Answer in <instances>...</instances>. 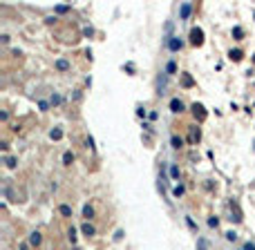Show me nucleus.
Instances as JSON below:
<instances>
[{
    "label": "nucleus",
    "mask_w": 255,
    "mask_h": 250,
    "mask_svg": "<svg viewBox=\"0 0 255 250\" xmlns=\"http://www.w3.org/2000/svg\"><path fill=\"white\" fill-rule=\"evenodd\" d=\"M29 243L38 246V243H41V235H38V232H31V237H29Z\"/></svg>",
    "instance_id": "5"
},
{
    "label": "nucleus",
    "mask_w": 255,
    "mask_h": 250,
    "mask_svg": "<svg viewBox=\"0 0 255 250\" xmlns=\"http://www.w3.org/2000/svg\"><path fill=\"white\" fill-rule=\"evenodd\" d=\"M166 72H168V74H175V72H177V67H175V63H172V60H170L168 65H166Z\"/></svg>",
    "instance_id": "10"
},
{
    "label": "nucleus",
    "mask_w": 255,
    "mask_h": 250,
    "mask_svg": "<svg viewBox=\"0 0 255 250\" xmlns=\"http://www.w3.org/2000/svg\"><path fill=\"white\" fill-rule=\"evenodd\" d=\"M190 36H193V43H195V45L201 43V29H193V31H190Z\"/></svg>",
    "instance_id": "4"
},
{
    "label": "nucleus",
    "mask_w": 255,
    "mask_h": 250,
    "mask_svg": "<svg viewBox=\"0 0 255 250\" xmlns=\"http://www.w3.org/2000/svg\"><path fill=\"white\" fill-rule=\"evenodd\" d=\"M67 9H70V7H67V5H61V7H56V11H58V14H65Z\"/></svg>",
    "instance_id": "16"
},
{
    "label": "nucleus",
    "mask_w": 255,
    "mask_h": 250,
    "mask_svg": "<svg viewBox=\"0 0 255 250\" xmlns=\"http://www.w3.org/2000/svg\"><path fill=\"white\" fill-rule=\"evenodd\" d=\"M170 110H172V112H181V110H184V103H181L179 98H172V100H170Z\"/></svg>",
    "instance_id": "2"
},
{
    "label": "nucleus",
    "mask_w": 255,
    "mask_h": 250,
    "mask_svg": "<svg viewBox=\"0 0 255 250\" xmlns=\"http://www.w3.org/2000/svg\"><path fill=\"white\" fill-rule=\"evenodd\" d=\"M226 239H228V241H235V239H237V235H235V232H226Z\"/></svg>",
    "instance_id": "15"
},
{
    "label": "nucleus",
    "mask_w": 255,
    "mask_h": 250,
    "mask_svg": "<svg viewBox=\"0 0 255 250\" xmlns=\"http://www.w3.org/2000/svg\"><path fill=\"white\" fill-rule=\"evenodd\" d=\"M170 174H172V179H177V176H179V168H177V165L170 168Z\"/></svg>",
    "instance_id": "12"
},
{
    "label": "nucleus",
    "mask_w": 255,
    "mask_h": 250,
    "mask_svg": "<svg viewBox=\"0 0 255 250\" xmlns=\"http://www.w3.org/2000/svg\"><path fill=\"white\" fill-rule=\"evenodd\" d=\"M190 9H193V5H190V2H184V5H181V9H179V16H181V18H188V16H190Z\"/></svg>",
    "instance_id": "1"
},
{
    "label": "nucleus",
    "mask_w": 255,
    "mask_h": 250,
    "mask_svg": "<svg viewBox=\"0 0 255 250\" xmlns=\"http://www.w3.org/2000/svg\"><path fill=\"white\" fill-rule=\"evenodd\" d=\"M83 232H85L87 237H92V235H94V228H92L90 223H85V225H83Z\"/></svg>",
    "instance_id": "9"
},
{
    "label": "nucleus",
    "mask_w": 255,
    "mask_h": 250,
    "mask_svg": "<svg viewBox=\"0 0 255 250\" xmlns=\"http://www.w3.org/2000/svg\"><path fill=\"white\" fill-rule=\"evenodd\" d=\"M51 139H61V130H54V132H51Z\"/></svg>",
    "instance_id": "18"
},
{
    "label": "nucleus",
    "mask_w": 255,
    "mask_h": 250,
    "mask_svg": "<svg viewBox=\"0 0 255 250\" xmlns=\"http://www.w3.org/2000/svg\"><path fill=\"white\" fill-rule=\"evenodd\" d=\"M168 47H170L172 51L181 49V40H179V38H170V40H168Z\"/></svg>",
    "instance_id": "3"
},
{
    "label": "nucleus",
    "mask_w": 255,
    "mask_h": 250,
    "mask_svg": "<svg viewBox=\"0 0 255 250\" xmlns=\"http://www.w3.org/2000/svg\"><path fill=\"white\" fill-rule=\"evenodd\" d=\"M61 215L63 217H72V208L70 205H61Z\"/></svg>",
    "instance_id": "6"
},
{
    "label": "nucleus",
    "mask_w": 255,
    "mask_h": 250,
    "mask_svg": "<svg viewBox=\"0 0 255 250\" xmlns=\"http://www.w3.org/2000/svg\"><path fill=\"white\" fill-rule=\"evenodd\" d=\"M181 143H184V141L179 139V136H172V145H175V147H181Z\"/></svg>",
    "instance_id": "11"
},
{
    "label": "nucleus",
    "mask_w": 255,
    "mask_h": 250,
    "mask_svg": "<svg viewBox=\"0 0 255 250\" xmlns=\"http://www.w3.org/2000/svg\"><path fill=\"white\" fill-rule=\"evenodd\" d=\"M244 250H255V243H251V241H248V243L244 246Z\"/></svg>",
    "instance_id": "19"
},
{
    "label": "nucleus",
    "mask_w": 255,
    "mask_h": 250,
    "mask_svg": "<svg viewBox=\"0 0 255 250\" xmlns=\"http://www.w3.org/2000/svg\"><path fill=\"white\" fill-rule=\"evenodd\" d=\"M197 248L199 250H208V241H206V239H197Z\"/></svg>",
    "instance_id": "7"
},
{
    "label": "nucleus",
    "mask_w": 255,
    "mask_h": 250,
    "mask_svg": "<svg viewBox=\"0 0 255 250\" xmlns=\"http://www.w3.org/2000/svg\"><path fill=\"white\" fill-rule=\"evenodd\" d=\"M83 215H85L87 219H90V217H94V210H92V205H85V208H83Z\"/></svg>",
    "instance_id": "8"
},
{
    "label": "nucleus",
    "mask_w": 255,
    "mask_h": 250,
    "mask_svg": "<svg viewBox=\"0 0 255 250\" xmlns=\"http://www.w3.org/2000/svg\"><path fill=\"white\" fill-rule=\"evenodd\" d=\"M175 194H177V197L184 194V188H181V185H177V188H175Z\"/></svg>",
    "instance_id": "17"
},
{
    "label": "nucleus",
    "mask_w": 255,
    "mask_h": 250,
    "mask_svg": "<svg viewBox=\"0 0 255 250\" xmlns=\"http://www.w3.org/2000/svg\"><path fill=\"white\" fill-rule=\"evenodd\" d=\"M56 65H58V69H67V60H58Z\"/></svg>",
    "instance_id": "14"
},
{
    "label": "nucleus",
    "mask_w": 255,
    "mask_h": 250,
    "mask_svg": "<svg viewBox=\"0 0 255 250\" xmlns=\"http://www.w3.org/2000/svg\"><path fill=\"white\" fill-rule=\"evenodd\" d=\"M63 161H65V165H70V163H72V161H74V156H72V154H70V152H67V154H65V156H63Z\"/></svg>",
    "instance_id": "13"
},
{
    "label": "nucleus",
    "mask_w": 255,
    "mask_h": 250,
    "mask_svg": "<svg viewBox=\"0 0 255 250\" xmlns=\"http://www.w3.org/2000/svg\"><path fill=\"white\" fill-rule=\"evenodd\" d=\"M20 250H27V246H20Z\"/></svg>",
    "instance_id": "20"
}]
</instances>
